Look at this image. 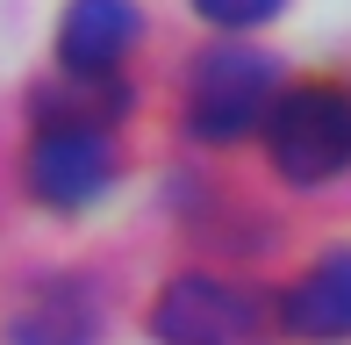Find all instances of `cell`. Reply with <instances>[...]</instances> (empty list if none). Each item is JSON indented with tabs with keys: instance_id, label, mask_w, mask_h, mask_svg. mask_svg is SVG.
Here are the masks:
<instances>
[{
	"instance_id": "8",
	"label": "cell",
	"mask_w": 351,
	"mask_h": 345,
	"mask_svg": "<svg viewBox=\"0 0 351 345\" xmlns=\"http://www.w3.org/2000/svg\"><path fill=\"white\" fill-rule=\"evenodd\" d=\"M208 22H222V29H251V22H273L280 14V0H194Z\"/></svg>"
},
{
	"instance_id": "3",
	"label": "cell",
	"mask_w": 351,
	"mask_h": 345,
	"mask_svg": "<svg viewBox=\"0 0 351 345\" xmlns=\"http://www.w3.org/2000/svg\"><path fill=\"white\" fill-rule=\"evenodd\" d=\"M265 324L258 295L251 288H230V280H208V274H186L158 295L151 309V331L165 345H251Z\"/></svg>"
},
{
	"instance_id": "4",
	"label": "cell",
	"mask_w": 351,
	"mask_h": 345,
	"mask_svg": "<svg viewBox=\"0 0 351 345\" xmlns=\"http://www.w3.org/2000/svg\"><path fill=\"white\" fill-rule=\"evenodd\" d=\"M108 180H115L108 130H43L29 151V187L51 209H86L93 194H108Z\"/></svg>"
},
{
	"instance_id": "1",
	"label": "cell",
	"mask_w": 351,
	"mask_h": 345,
	"mask_svg": "<svg viewBox=\"0 0 351 345\" xmlns=\"http://www.w3.org/2000/svg\"><path fill=\"white\" fill-rule=\"evenodd\" d=\"M265 144H273V166L301 187L344 172L351 166V93L330 80L280 87L273 115H265Z\"/></svg>"
},
{
	"instance_id": "5",
	"label": "cell",
	"mask_w": 351,
	"mask_h": 345,
	"mask_svg": "<svg viewBox=\"0 0 351 345\" xmlns=\"http://www.w3.org/2000/svg\"><path fill=\"white\" fill-rule=\"evenodd\" d=\"M136 29H143L136 22V0H72L65 36H58L65 72H79V80H115V65L130 58Z\"/></svg>"
},
{
	"instance_id": "6",
	"label": "cell",
	"mask_w": 351,
	"mask_h": 345,
	"mask_svg": "<svg viewBox=\"0 0 351 345\" xmlns=\"http://www.w3.org/2000/svg\"><path fill=\"white\" fill-rule=\"evenodd\" d=\"M280 324H287L294 338H351V252L315 259L308 274L287 288Z\"/></svg>"
},
{
	"instance_id": "7",
	"label": "cell",
	"mask_w": 351,
	"mask_h": 345,
	"mask_svg": "<svg viewBox=\"0 0 351 345\" xmlns=\"http://www.w3.org/2000/svg\"><path fill=\"white\" fill-rule=\"evenodd\" d=\"M14 345H93V295L79 280L43 288L22 309V324H14Z\"/></svg>"
},
{
	"instance_id": "2",
	"label": "cell",
	"mask_w": 351,
	"mask_h": 345,
	"mask_svg": "<svg viewBox=\"0 0 351 345\" xmlns=\"http://www.w3.org/2000/svg\"><path fill=\"white\" fill-rule=\"evenodd\" d=\"M280 101V72L265 51H244V43H222V51H201L194 87H186V115H194L201 137H244L273 115Z\"/></svg>"
}]
</instances>
